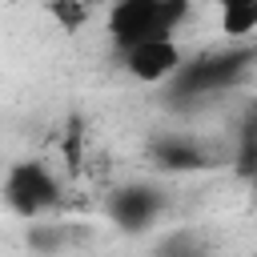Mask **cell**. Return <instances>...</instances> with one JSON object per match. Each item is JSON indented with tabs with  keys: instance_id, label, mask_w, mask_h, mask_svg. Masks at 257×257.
Masks as SVG:
<instances>
[{
	"instance_id": "cell-3",
	"label": "cell",
	"mask_w": 257,
	"mask_h": 257,
	"mask_svg": "<svg viewBox=\"0 0 257 257\" xmlns=\"http://www.w3.org/2000/svg\"><path fill=\"white\" fill-rule=\"evenodd\" d=\"M124 68L141 84H165L185 68V52L177 40H149L124 52Z\"/></svg>"
},
{
	"instance_id": "cell-5",
	"label": "cell",
	"mask_w": 257,
	"mask_h": 257,
	"mask_svg": "<svg viewBox=\"0 0 257 257\" xmlns=\"http://www.w3.org/2000/svg\"><path fill=\"white\" fill-rule=\"evenodd\" d=\"M221 32L233 40L257 32V0H229L221 8Z\"/></svg>"
},
{
	"instance_id": "cell-4",
	"label": "cell",
	"mask_w": 257,
	"mask_h": 257,
	"mask_svg": "<svg viewBox=\"0 0 257 257\" xmlns=\"http://www.w3.org/2000/svg\"><path fill=\"white\" fill-rule=\"evenodd\" d=\"M157 205H161V201H157L153 189H120V193L112 197L108 213H112L116 225H124V229H145V225L153 221Z\"/></svg>"
},
{
	"instance_id": "cell-1",
	"label": "cell",
	"mask_w": 257,
	"mask_h": 257,
	"mask_svg": "<svg viewBox=\"0 0 257 257\" xmlns=\"http://www.w3.org/2000/svg\"><path fill=\"white\" fill-rule=\"evenodd\" d=\"M189 16V4L177 0H124L108 8V36L120 52L149 40H177L173 32Z\"/></svg>"
},
{
	"instance_id": "cell-2",
	"label": "cell",
	"mask_w": 257,
	"mask_h": 257,
	"mask_svg": "<svg viewBox=\"0 0 257 257\" xmlns=\"http://www.w3.org/2000/svg\"><path fill=\"white\" fill-rule=\"evenodd\" d=\"M4 197H8V209L20 213V217H40L48 205H56L60 197V185L56 177L48 173L44 161H16L4 177Z\"/></svg>"
},
{
	"instance_id": "cell-6",
	"label": "cell",
	"mask_w": 257,
	"mask_h": 257,
	"mask_svg": "<svg viewBox=\"0 0 257 257\" xmlns=\"http://www.w3.org/2000/svg\"><path fill=\"white\" fill-rule=\"evenodd\" d=\"M48 16L64 28V32H76L84 20H88V4H76V0H64V4H48Z\"/></svg>"
},
{
	"instance_id": "cell-7",
	"label": "cell",
	"mask_w": 257,
	"mask_h": 257,
	"mask_svg": "<svg viewBox=\"0 0 257 257\" xmlns=\"http://www.w3.org/2000/svg\"><path fill=\"white\" fill-rule=\"evenodd\" d=\"M165 165H173V169H189V165H201V153L193 149V145H185V149H177V145H165Z\"/></svg>"
}]
</instances>
